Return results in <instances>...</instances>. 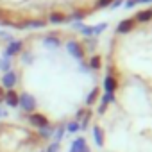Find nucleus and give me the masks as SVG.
I'll return each mask as SVG.
<instances>
[{"instance_id":"nucleus-1","label":"nucleus","mask_w":152,"mask_h":152,"mask_svg":"<svg viewBox=\"0 0 152 152\" xmlns=\"http://www.w3.org/2000/svg\"><path fill=\"white\" fill-rule=\"evenodd\" d=\"M18 102L22 104V109H25V111H32L34 109V99L29 95V93H22L20 95V99H18Z\"/></svg>"},{"instance_id":"nucleus-2","label":"nucleus","mask_w":152,"mask_h":152,"mask_svg":"<svg viewBox=\"0 0 152 152\" xmlns=\"http://www.w3.org/2000/svg\"><path fill=\"white\" fill-rule=\"evenodd\" d=\"M4 86H7V88H13L15 86V83H16V75L13 73V72H9V73H6L4 75Z\"/></svg>"},{"instance_id":"nucleus-3","label":"nucleus","mask_w":152,"mask_h":152,"mask_svg":"<svg viewBox=\"0 0 152 152\" xmlns=\"http://www.w3.org/2000/svg\"><path fill=\"white\" fill-rule=\"evenodd\" d=\"M6 102H7L11 107H16V106H18V95H16L15 91H7V95H6Z\"/></svg>"},{"instance_id":"nucleus-4","label":"nucleus","mask_w":152,"mask_h":152,"mask_svg":"<svg viewBox=\"0 0 152 152\" xmlns=\"http://www.w3.org/2000/svg\"><path fill=\"white\" fill-rule=\"evenodd\" d=\"M20 48H22V43H20V41H13V43L6 48V54H7V56H13V54H16Z\"/></svg>"},{"instance_id":"nucleus-5","label":"nucleus","mask_w":152,"mask_h":152,"mask_svg":"<svg viewBox=\"0 0 152 152\" xmlns=\"http://www.w3.org/2000/svg\"><path fill=\"white\" fill-rule=\"evenodd\" d=\"M68 50H70V52H72L75 57H81V56H83V50H81V47H79L77 43H73V41H72V43H68Z\"/></svg>"},{"instance_id":"nucleus-6","label":"nucleus","mask_w":152,"mask_h":152,"mask_svg":"<svg viewBox=\"0 0 152 152\" xmlns=\"http://www.w3.org/2000/svg\"><path fill=\"white\" fill-rule=\"evenodd\" d=\"M132 25H134L132 20H124V22L120 23V27H118V32H127V31L132 29Z\"/></svg>"},{"instance_id":"nucleus-7","label":"nucleus","mask_w":152,"mask_h":152,"mask_svg":"<svg viewBox=\"0 0 152 152\" xmlns=\"http://www.w3.org/2000/svg\"><path fill=\"white\" fill-rule=\"evenodd\" d=\"M31 122H32L34 125H39V127H45V125H47V120H45L43 116H39V115L31 116Z\"/></svg>"},{"instance_id":"nucleus-8","label":"nucleus","mask_w":152,"mask_h":152,"mask_svg":"<svg viewBox=\"0 0 152 152\" xmlns=\"http://www.w3.org/2000/svg\"><path fill=\"white\" fill-rule=\"evenodd\" d=\"M64 20H66V16H63L59 13H52L50 15V22H54V23H59V22H64Z\"/></svg>"},{"instance_id":"nucleus-9","label":"nucleus","mask_w":152,"mask_h":152,"mask_svg":"<svg viewBox=\"0 0 152 152\" xmlns=\"http://www.w3.org/2000/svg\"><path fill=\"white\" fill-rule=\"evenodd\" d=\"M150 18H152V9H150V11H145V13H140V15H138V20H140V22H145V20H150Z\"/></svg>"},{"instance_id":"nucleus-10","label":"nucleus","mask_w":152,"mask_h":152,"mask_svg":"<svg viewBox=\"0 0 152 152\" xmlns=\"http://www.w3.org/2000/svg\"><path fill=\"white\" fill-rule=\"evenodd\" d=\"M9 61L7 59H0V70H9Z\"/></svg>"},{"instance_id":"nucleus-11","label":"nucleus","mask_w":152,"mask_h":152,"mask_svg":"<svg viewBox=\"0 0 152 152\" xmlns=\"http://www.w3.org/2000/svg\"><path fill=\"white\" fill-rule=\"evenodd\" d=\"M111 2H113V0H99V6H100V7H106V6H109Z\"/></svg>"},{"instance_id":"nucleus-12","label":"nucleus","mask_w":152,"mask_h":152,"mask_svg":"<svg viewBox=\"0 0 152 152\" xmlns=\"http://www.w3.org/2000/svg\"><path fill=\"white\" fill-rule=\"evenodd\" d=\"M91 66H93V68L99 66V57H93V59H91Z\"/></svg>"},{"instance_id":"nucleus-13","label":"nucleus","mask_w":152,"mask_h":152,"mask_svg":"<svg viewBox=\"0 0 152 152\" xmlns=\"http://www.w3.org/2000/svg\"><path fill=\"white\" fill-rule=\"evenodd\" d=\"M48 152H57V147H56V145H54V147H50V148H48Z\"/></svg>"},{"instance_id":"nucleus-14","label":"nucleus","mask_w":152,"mask_h":152,"mask_svg":"<svg viewBox=\"0 0 152 152\" xmlns=\"http://www.w3.org/2000/svg\"><path fill=\"white\" fill-rule=\"evenodd\" d=\"M134 4H138V2H152V0H132Z\"/></svg>"},{"instance_id":"nucleus-15","label":"nucleus","mask_w":152,"mask_h":152,"mask_svg":"<svg viewBox=\"0 0 152 152\" xmlns=\"http://www.w3.org/2000/svg\"><path fill=\"white\" fill-rule=\"evenodd\" d=\"M4 97H6V95H4V91H2V90H0V102H2V100H4Z\"/></svg>"},{"instance_id":"nucleus-16","label":"nucleus","mask_w":152,"mask_h":152,"mask_svg":"<svg viewBox=\"0 0 152 152\" xmlns=\"http://www.w3.org/2000/svg\"><path fill=\"white\" fill-rule=\"evenodd\" d=\"M4 115H6V111H4L2 107H0V116H4Z\"/></svg>"}]
</instances>
